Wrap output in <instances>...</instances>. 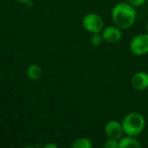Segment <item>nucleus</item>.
Instances as JSON below:
<instances>
[{
    "instance_id": "obj_1",
    "label": "nucleus",
    "mask_w": 148,
    "mask_h": 148,
    "mask_svg": "<svg viewBox=\"0 0 148 148\" xmlns=\"http://www.w3.org/2000/svg\"><path fill=\"white\" fill-rule=\"evenodd\" d=\"M111 17L115 26L121 30H127L134 24L136 10L128 2H121L113 7Z\"/></svg>"
},
{
    "instance_id": "obj_2",
    "label": "nucleus",
    "mask_w": 148,
    "mask_h": 148,
    "mask_svg": "<svg viewBox=\"0 0 148 148\" xmlns=\"http://www.w3.org/2000/svg\"><path fill=\"white\" fill-rule=\"evenodd\" d=\"M121 126L123 132L127 135L136 137L143 132L145 128V120L139 113H130L124 117Z\"/></svg>"
},
{
    "instance_id": "obj_3",
    "label": "nucleus",
    "mask_w": 148,
    "mask_h": 148,
    "mask_svg": "<svg viewBox=\"0 0 148 148\" xmlns=\"http://www.w3.org/2000/svg\"><path fill=\"white\" fill-rule=\"evenodd\" d=\"M82 26L89 33H101L104 29V21L96 13H88L82 18Z\"/></svg>"
},
{
    "instance_id": "obj_4",
    "label": "nucleus",
    "mask_w": 148,
    "mask_h": 148,
    "mask_svg": "<svg viewBox=\"0 0 148 148\" xmlns=\"http://www.w3.org/2000/svg\"><path fill=\"white\" fill-rule=\"evenodd\" d=\"M130 51L136 56L148 53V33H140L134 36L129 44Z\"/></svg>"
},
{
    "instance_id": "obj_5",
    "label": "nucleus",
    "mask_w": 148,
    "mask_h": 148,
    "mask_svg": "<svg viewBox=\"0 0 148 148\" xmlns=\"http://www.w3.org/2000/svg\"><path fill=\"white\" fill-rule=\"evenodd\" d=\"M101 35L103 37L104 41L109 44H116L122 38L121 30L115 25L104 27V29L101 31Z\"/></svg>"
},
{
    "instance_id": "obj_6",
    "label": "nucleus",
    "mask_w": 148,
    "mask_h": 148,
    "mask_svg": "<svg viewBox=\"0 0 148 148\" xmlns=\"http://www.w3.org/2000/svg\"><path fill=\"white\" fill-rule=\"evenodd\" d=\"M105 133L110 139L121 140L124 132L120 122L116 120H110L105 126Z\"/></svg>"
},
{
    "instance_id": "obj_7",
    "label": "nucleus",
    "mask_w": 148,
    "mask_h": 148,
    "mask_svg": "<svg viewBox=\"0 0 148 148\" xmlns=\"http://www.w3.org/2000/svg\"><path fill=\"white\" fill-rule=\"evenodd\" d=\"M132 86L138 91H144L148 88V73L146 72H137L131 78Z\"/></svg>"
},
{
    "instance_id": "obj_8",
    "label": "nucleus",
    "mask_w": 148,
    "mask_h": 148,
    "mask_svg": "<svg viewBox=\"0 0 148 148\" xmlns=\"http://www.w3.org/2000/svg\"><path fill=\"white\" fill-rule=\"evenodd\" d=\"M119 148H142L141 144L133 136L122 137L119 141Z\"/></svg>"
},
{
    "instance_id": "obj_9",
    "label": "nucleus",
    "mask_w": 148,
    "mask_h": 148,
    "mask_svg": "<svg viewBox=\"0 0 148 148\" xmlns=\"http://www.w3.org/2000/svg\"><path fill=\"white\" fill-rule=\"evenodd\" d=\"M27 75L31 80H37L42 75V69L38 65L32 64L27 69Z\"/></svg>"
},
{
    "instance_id": "obj_10",
    "label": "nucleus",
    "mask_w": 148,
    "mask_h": 148,
    "mask_svg": "<svg viewBox=\"0 0 148 148\" xmlns=\"http://www.w3.org/2000/svg\"><path fill=\"white\" fill-rule=\"evenodd\" d=\"M72 148H93V146L88 139L81 138L74 142V144L72 145Z\"/></svg>"
},
{
    "instance_id": "obj_11",
    "label": "nucleus",
    "mask_w": 148,
    "mask_h": 148,
    "mask_svg": "<svg viewBox=\"0 0 148 148\" xmlns=\"http://www.w3.org/2000/svg\"><path fill=\"white\" fill-rule=\"evenodd\" d=\"M104 39L101 33H95L91 37V43L95 46H100L103 43Z\"/></svg>"
},
{
    "instance_id": "obj_12",
    "label": "nucleus",
    "mask_w": 148,
    "mask_h": 148,
    "mask_svg": "<svg viewBox=\"0 0 148 148\" xmlns=\"http://www.w3.org/2000/svg\"><path fill=\"white\" fill-rule=\"evenodd\" d=\"M104 148H119V141L118 140L114 139H108L105 144H104Z\"/></svg>"
},
{
    "instance_id": "obj_13",
    "label": "nucleus",
    "mask_w": 148,
    "mask_h": 148,
    "mask_svg": "<svg viewBox=\"0 0 148 148\" xmlns=\"http://www.w3.org/2000/svg\"><path fill=\"white\" fill-rule=\"evenodd\" d=\"M147 0H127V2L132 4L134 7H140V6H142L145 3H146Z\"/></svg>"
},
{
    "instance_id": "obj_14",
    "label": "nucleus",
    "mask_w": 148,
    "mask_h": 148,
    "mask_svg": "<svg viewBox=\"0 0 148 148\" xmlns=\"http://www.w3.org/2000/svg\"><path fill=\"white\" fill-rule=\"evenodd\" d=\"M43 148H58V147L56 146V145H55V144H53V143H49V144H47V145H45Z\"/></svg>"
},
{
    "instance_id": "obj_15",
    "label": "nucleus",
    "mask_w": 148,
    "mask_h": 148,
    "mask_svg": "<svg viewBox=\"0 0 148 148\" xmlns=\"http://www.w3.org/2000/svg\"><path fill=\"white\" fill-rule=\"evenodd\" d=\"M15 1H16L17 3H29L30 0H15Z\"/></svg>"
},
{
    "instance_id": "obj_16",
    "label": "nucleus",
    "mask_w": 148,
    "mask_h": 148,
    "mask_svg": "<svg viewBox=\"0 0 148 148\" xmlns=\"http://www.w3.org/2000/svg\"><path fill=\"white\" fill-rule=\"evenodd\" d=\"M23 148H36V147H23Z\"/></svg>"
},
{
    "instance_id": "obj_17",
    "label": "nucleus",
    "mask_w": 148,
    "mask_h": 148,
    "mask_svg": "<svg viewBox=\"0 0 148 148\" xmlns=\"http://www.w3.org/2000/svg\"><path fill=\"white\" fill-rule=\"evenodd\" d=\"M147 33H148V22L147 23Z\"/></svg>"
}]
</instances>
